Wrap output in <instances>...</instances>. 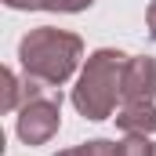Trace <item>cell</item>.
Instances as JSON below:
<instances>
[{
	"label": "cell",
	"instance_id": "obj_1",
	"mask_svg": "<svg viewBox=\"0 0 156 156\" xmlns=\"http://www.w3.org/2000/svg\"><path fill=\"white\" fill-rule=\"evenodd\" d=\"M80 58H83V40L76 33L55 29V26L29 29L22 37V44H18V62H22L26 76L44 80L51 87H62L73 76Z\"/></svg>",
	"mask_w": 156,
	"mask_h": 156
},
{
	"label": "cell",
	"instance_id": "obj_2",
	"mask_svg": "<svg viewBox=\"0 0 156 156\" xmlns=\"http://www.w3.org/2000/svg\"><path fill=\"white\" fill-rule=\"evenodd\" d=\"M123 66H127V55L116 47H98L83 73H80L76 87H73V105L83 120H105L113 116L120 102V83H123Z\"/></svg>",
	"mask_w": 156,
	"mask_h": 156
},
{
	"label": "cell",
	"instance_id": "obj_3",
	"mask_svg": "<svg viewBox=\"0 0 156 156\" xmlns=\"http://www.w3.org/2000/svg\"><path fill=\"white\" fill-rule=\"evenodd\" d=\"M62 98L51 83L26 76L22 80V105H18V138L26 145H44L58 134Z\"/></svg>",
	"mask_w": 156,
	"mask_h": 156
},
{
	"label": "cell",
	"instance_id": "obj_4",
	"mask_svg": "<svg viewBox=\"0 0 156 156\" xmlns=\"http://www.w3.org/2000/svg\"><path fill=\"white\" fill-rule=\"evenodd\" d=\"M156 98V58L134 55L123 66V83H120V105L134 102H153Z\"/></svg>",
	"mask_w": 156,
	"mask_h": 156
},
{
	"label": "cell",
	"instance_id": "obj_5",
	"mask_svg": "<svg viewBox=\"0 0 156 156\" xmlns=\"http://www.w3.org/2000/svg\"><path fill=\"white\" fill-rule=\"evenodd\" d=\"M116 127L127 134H153L156 131V105L153 102H134V105H120Z\"/></svg>",
	"mask_w": 156,
	"mask_h": 156
},
{
	"label": "cell",
	"instance_id": "obj_6",
	"mask_svg": "<svg viewBox=\"0 0 156 156\" xmlns=\"http://www.w3.org/2000/svg\"><path fill=\"white\" fill-rule=\"evenodd\" d=\"M22 105V80L15 76L11 69H4V98H0V109L4 113H15Z\"/></svg>",
	"mask_w": 156,
	"mask_h": 156
},
{
	"label": "cell",
	"instance_id": "obj_7",
	"mask_svg": "<svg viewBox=\"0 0 156 156\" xmlns=\"http://www.w3.org/2000/svg\"><path fill=\"white\" fill-rule=\"evenodd\" d=\"M120 156H156V145L149 142V134H127L120 142Z\"/></svg>",
	"mask_w": 156,
	"mask_h": 156
},
{
	"label": "cell",
	"instance_id": "obj_8",
	"mask_svg": "<svg viewBox=\"0 0 156 156\" xmlns=\"http://www.w3.org/2000/svg\"><path fill=\"white\" fill-rule=\"evenodd\" d=\"M80 156H120V145L116 142H105V138H94V142H83L76 145Z\"/></svg>",
	"mask_w": 156,
	"mask_h": 156
},
{
	"label": "cell",
	"instance_id": "obj_9",
	"mask_svg": "<svg viewBox=\"0 0 156 156\" xmlns=\"http://www.w3.org/2000/svg\"><path fill=\"white\" fill-rule=\"evenodd\" d=\"M94 0H40L44 11H62V15H76V11H87Z\"/></svg>",
	"mask_w": 156,
	"mask_h": 156
},
{
	"label": "cell",
	"instance_id": "obj_10",
	"mask_svg": "<svg viewBox=\"0 0 156 156\" xmlns=\"http://www.w3.org/2000/svg\"><path fill=\"white\" fill-rule=\"evenodd\" d=\"M7 7H15V11H33V7H40V0H4Z\"/></svg>",
	"mask_w": 156,
	"mask_h": 156
},
{
	"label": "cell",
	"instance_id": "obj_11",
	"mask_svg": "<svg viewBox=\"0 0 156 156\" xmlns=\"http://www.w3.org/2000/svg\"><path fill=\"white\" fill-rule=\"evenodd\" d=\"M145 22H149V37L156 40V0L149 4V11H145Z\"/></svg>",
	"mask_w": 156,
	"mask_h": 156
},
{
	"label": "cell",
	"instance_id": "obj_12",
	"mask_svg": "<svg viewBox=\"0 0 156 156\" xmlns=\"http://www.w3.org/2000/svg\"><path fill=\"white\" fill-rule=\"evenodd\" d=\"M55 156H80V149H66V153H55Z\"/></svg>",
	"mask_w": 156,
	"mask_h": 156
}]
</instances>
